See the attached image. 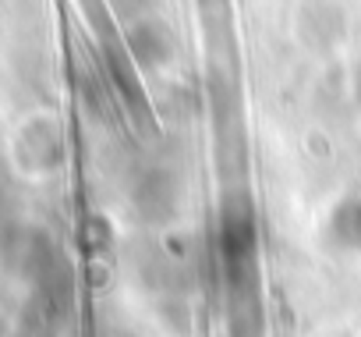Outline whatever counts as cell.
<instances>
[{
  "mask_svg": "<svg viewBox=\"0 0 361 337\" xmlns=\"http://www.w3.org/2000/svg\"><path fill=\"white\" fill-rule=\"evenodd\" d=\"M336 224L343 227V235H354V238L361 242V203H354V206H347L343 213H336Z\"/></svg>",
  "mask_w": 361,
  "mask_h": 337,
  "instance_id": "obj_1",
  "label": "cell"
}]
</instances>
